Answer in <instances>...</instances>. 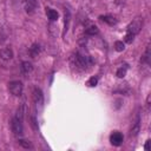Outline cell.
I'll list each match as a JSON object with an SVG mask.
<instances>
[{
    "mask_svg": "<svg viewBox=\"0 0 151 151\" xmlns=\"http://www.w3.org/2000/svg\"><path fill=\"white\" fill-rule=\"evenodd\" d=\"M46 14H47V17H48V19H50L51 21H55V20H58V18H59L58 12L54 11V9H52V8H46Z\"/></svg>",
    "mask_w": 151,
    "mask_h": 151,
    "instance_id": "obj_10",
    "label": "cell"
},
{
    "mask_svg": "<svg viewBox=\"0 0 151 151\" xmlns=\"http://www.w3.org/2000/svg\"><path fill=\"white\" fill-rule=\"evenodd\" d=\"M110 142H111L112 145L119 146V145L123 143V134H122L120 132H118V131L112 132L111 136H110Z\"/></svg>",
    "mask_w": 151,
    "mask_h": 151,
    "instance_id": "obj_6",
    "label": "cell"
},
{
    "mask_svg": "<svg viewBox=\"0 0 151 151\" xmlns=\"http://www.w3.org/2000/svg\"><path fill=\"white\" fill-rule=\"evenodd\" d=\"M71 64L79 68V70H85L87 66H90L92 64V60L90 58L88 54H86L85 52H81V51H78L76 53L72 54L71 57Z\"/></svg>",
    "mask_w": 151,
    "mask_h": 151,
    "instance_id": "obj_1",
    "label": "cell"
},
{
    "mask_svg": "<svg viewBox=\"0 0 151 151\" xmlns=\"http://www.w3.org/2000/svg\"><path fill=\"white\" fill-rule=\"evenodd\" d=\"M15 117H17V118H19V119H24V105H21V106L18 109Z\"/></svg>",
    "mask_w": 151,
    "mask_h": 151,
    "instance_id": "obj_21",
    "label": "cell"
},
{
    "mask_svg": "<svg viewBox=\"0 0 151 151\" xmlns=\"http://www.w3.org/2000/svg\"><path fill=\"white\" fill-rule=\"evenodd\" d=\"M100 19H101L104 22H106L107 25H110V26H113V25L117 24V19H114V18L111 17V15H101Z\"/></svg>",
    "mask_w": 151,
    "mask_h": 151,
    "instance_id": "obj_12",
    "label": "cell"
},
{
    "mask_svg": "<svg viewBox=\"0 0 151 151\" xmlns=\"http://www.w3.org/2000/svg\"><path fill=\"white\" fill-rule=\"evenodd\" d=\"M114 48H116V51L122 52V51H124L125 45H124V42H123V41H116V42H114Z\"/></svg>",
    "mask_w": 151,
    "mask_h": 151,
    "instance_id": "obj_18",
    "label": "cell"
},
{
    "mask_svg": "<svg viewBox=\"0 0 151 151\" xmlns=\"http://www.w3.org/2000/svg\"><path fill=\"white\" fill-rule=\"evenodd\" d=\"M142 26H143V19L137 18V19H134L132 22H130V25L127 26V32L136 35V34H138V33L140 32Z\"/></svg>",
    "mask_w": 151,
    "mask_h": 151,
    "instance_id": "obj_3",
    "label": "cell"
},
{
    "mask_svg": "<svg viewBox=\"0 0 151 151\" xmlns=\"http://www.w3.org/2000/svg\"><path fill=\"white\" fill-rule=\"evenodd\" d=\"M12 57H13V52H12L11 48L4 47V48L0 50V58H1V59H4V60H9V59H12Z\"/></svg>",
    "mask_w": 151,
    "mask_h": 151,
    "instance_id": "obj_9",
    "label": "cell"
},
{
    "mask_svg": "<svg viewBox=\"0 0 151 151\" xmlns=\"http://www.w3.org/2000/svg\"><path fill=\"white\" fill-rule=\"evenodd\" d=\"M64 19H65L64 20V25H65V27H64V34H65V32H67V29H68V25H70V20H71V13H70L68 9H66Z\"/></svg>",
    "mask_w": 151,
    "mask_h": 151,
    "instance_id": "obj_14",
    "label": "cell"
},
{
    "mask_svg": "<svg viewBox=\"0 0 151 151\" xmlns=\"http://www.w3.org/2000/svg\"><path fill=\"white\" fill-rule=\"evenodd\" d=\"M142 63H144V64H149L150 63V46L149 45L146 46V50H145V52H144V54L142 57Z\"/></svg>",
    "mask_w": 151,
    "mask_h": 151,
    "instance_id": "obj_15",
    "label": "cell"
},
{
    "mask_svg": "<svg viewBox=\"0 0 151 151\" xmlns=\"http://www.w3.org/2000/svg\"><path fill=\"white\" fill-rule=\"evenodd\" d=\"M31 122H32V123H31V125L33 126V129H34V130H38V126H37V120H35V118H34V117H32V118H31Z\"/></svg>",
    "mask_w": 151,
    "mask_h": 151,
    "instance_id": "obj_23",
    "label": "cell"
},
{
    "mask_svg": "<svg viewBox=\"0 0 151 151\" xmlns=\"http://www.w3.org/2000/svg\"><path fill=\"white\" fill-rule=\"evenodd\" d=\"M97 83H98V79L96 78V77H91L88 80H87V86H90V87H93V86H96L97 85Z\"/></svg>",
    "mask_w": 151,
    "mask_h": 151,
    "instance_id": "obj_19",
    "label": "cell"
},
{
    "mask_svg": "<svg viewBox=\"0 0 151 151\" xmlns=\"http://www.w3.org/2000/svg\"><path fill=\"white\" fill-rule=\"evenodd\" d=\"M40 53V46L38 44H33L31 47H29V54L32 58H35L38 54Z\"/></svg>",
    "mask_w": 151,
    "mask_h": 151,
    "instance_id": "obj_13",
    "label": "cell"
},
{
    "mask_svg": "<svg viewBox=\"0 0 151 151\" xmlns=\"http://www.w3.org/2000/svg\"><path fill=\"white\" fill-rule=\"evenodd\" d=\"M98 27L97 26H94V25H92V26H88L86 29H85V33L86 34H88V35H94V34H98Z\"/></svg>",
    "mask_w": 151,
    "mask_h": 151,
    "instance_id": "obj_16",
    "label": "cell"
},
{
    "mask_svg": "<svg viewBox=\"0 0 151 151\" xmlns=\"http://www.w3.org/2000/svg\"><path fill=\"white\" fill-rule=\"evenodd\" d=\"M8 90L13 96H17V97L21 96L22 94V84H21V81H18V80L11 81L8 84Z\"/></svg>",
    "mask_w": 151,
    "mask_h": 151,
    "instance_id": "obj_4",
    "label": "cell"
},
{
    "mask_svg": "<svg viewBox=\"0 0 151 151\" xmlns=\"http://www.w3.org/2000/svg\"><path fill=\"white\" fill-rule=\"evenodd\" d=\"M33 100H34V104H35L37 109L41 110L42 105H44V94H42L41 90L38 88V87H35L33 90Z\"/></svg>",
    "mask_w": 151,
    "mask_h": 151,
    "instance_id": "obj_5",
    "label": "cell"
},
{
    "mask_svg": "<svg viewBox=\"0 0 151 151\" xmlns=\"http://www.w3.org/2000/svg\"><path fill=\"white\" fill-rule=\"evenodd\" d=\"M126 71H127V65H124V66L119 67L118 71H117V77L118 78H124L125 74H126Z\"/></svg>",
    "mask_w": 151,
    "mask_h": 151,
    "instance_id": "obj_17",
    "label": "cell"
},
{
    "mask_svg": "<svg viewBox=\"0 0 151 151\" xmlns=\"http://www.w3.org/2000/svg\"><path fill=\"white\" fill-rule=\"evenodd\" d=\"M37 6H38V1L37 0H26V2H25V9L29 14L34 13Z\"/></svg>",
    "mask_w": 151,
    "mask_h": 151,
    "instance_id": "obj_7",
    "label": "cell"
},
{
    "mask_svg": "<svg viewBox=\"0 0 151 151\" xmlns=\"http://www.w3.org/2000/svg\"><path fill=\"white\" fill-rule=\"evenodd\" d=\"M32 70H33V66H32L31 63H28V61H24V63L21 64V72H22L24 74H28V73H31Z\"/></svg>",
    "mask_w": 151,
    "mask_h": 151,
    "instance_id": "obj_11",
    "label": "cell"
},
{
    "mask_svg": "<svg viewBox=\"0 0 151 151\" xmlns=\"http://www.w3.org/2000/svg\"><path fill=\"white\" fill-rule=\"evenodd\" d=\"M11 127L12 131L15 136H21L24 133V126H22V119H19L14 116V118L11 122Z\"/></svg>",
    "mask_w": 151,
    "mask_h": 151,
    "instance_id": "obj_2",
    "label": "cell"
},
{
    "mask_svg": "<svg viewBox=\"0 0 151 151\" xmlns=\"http://www.w3.org/2000/svg\"><path fill=\"white\" fill-rule=\"evenodd\" d=\"M133 39H134V34H132V33H126V35H125V38H124V40H125V42H127V44H131L132 41H133Z\"/></svg>",
    "mask_w": 151,
    "mask_h": 151,
    "instance_id": "obj_20",
    "label": "cell"
},
{
    "mask_svg": "<svg viewBox=\"0 0 151 151\" xmlns=\"http://www.w3.org/2000/svg\"><path fill=\"white\" fill-rule=\"evenodd\" d=\"M139 127H140V118H139V116H137V117H136V120H134L133 124H132L130 134H131V136H137V133L139 132Z\"/></svg>",
    "mask_w": 151,
    "mask_h": 151,
    "instance_id": "obj_8",
    "label": "cell"
},
{
    "mask_svg": "<svg viewBox=\"0 0 151 151\" xmlns=\"http://www.w3.org/2000/svg\"><path fill=\"white\" fill-rule=\"evenodd\" d=\"M149 143H150V140H146V143H145V146H144V149H145L146 151H149V150H150V147H149Z\"/></svg>",
    "mask_w": 151,
    "mask_h": 151,
    "instance_id": "obj_24",
    "label": "cell"
},
{
    "mask_svg": "<svg viewBox=\"0 0 151 151\" xmlns=\"http://www.w3.org/2000/svg\"><path fill=\"white\" fill-rule=\"evenodd\" d=\"M19 143H20V145L24 146L25 149H32V144H31L29 142H27V140L21 139V140H19Z\"/></svg>",
    "mask_w": 151,
    "mask_h": 151,
    "instance_id": "obj_22",
    "label": "cell"
}]
</instances>
